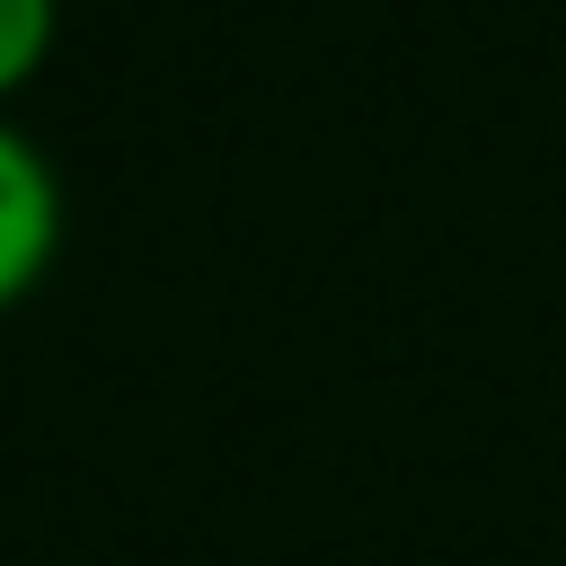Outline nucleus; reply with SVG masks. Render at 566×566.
<instances>
[{
    "label": "nucleus",
    "instance_id": "nucleus-1",
    "mask_svg": "<svg viewBox=\"0 0 566 566\" xmlns=\"http://www.w3.org/2000/svg\"><path fill=\"white\" fill-rule=\"evenodd\" d=\"M62 248V177L53 159L0 115V310H18Z\"/></svg>",
    "mask_w": 566,
    "mask_h": 566
},
{
    "label": "nucleus",
    "instance_id": "nucleus-2",
    "mask_svg": "<svg viewBox=\"0 0 566 566\" xmlns=\"http://www.w3.org/2000/svg\"><path fill=\"white\" fill-rule=\"evenodd\" d=\"M53 35H62V0H0V106L53 62Z\"/></svg>",
    "mask_w": 566,
    "mask_h": 566
}]
</instances>
